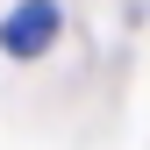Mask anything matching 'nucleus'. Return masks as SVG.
<instances>
[{
  "label": "nucleus",
  "instance_id": "obj_1",
  "mask_svg": "<svg viewBox=\"0 0 150 150\" xmlns=\"http://www.w3.org/2000/svg\"><path fill=\"white\" fill-rule=\"evenodd\" d=\"M57 0H22V7L7 14V22H0V50H7V57H43L50 43H57Z\"/></svg>",
  "mask_w": 150,
  "mask_h": 150
}]
</instances>
